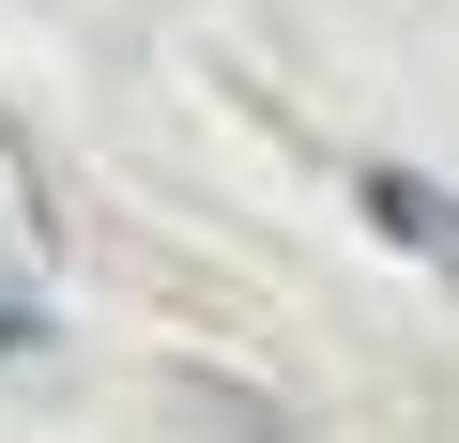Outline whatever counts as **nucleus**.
Returning a JSON list of instances; mask_svg holds the SVG:
<instances>
[{
  "mask_svg": "<svg viewBox=\"0 0 459 443\" xmlns=\"http://www.w3.org/2000/svg\"><path fill=\"white\" fill-rule=\"evenodd\" d=\"M352 214H368L398 260H429V276L459 291V183H429V168H383V153H368V168H352Z\"/></svg>",
  "mask_w": 459,
  "mask_h": 443,
  "instance_id": "nucleus-1",
  "label": "nucleus"
},
{
  "mask_svg": "<svg viewBox=\"0 0 459 443\" xmlns=\"http://www.w3.org/2000/svg\"><path fill=\"white\" fill-rule=\"evenodd\" d=\"M62 352V260L0 230V367H47Z\"/></svg>",
  "mask_w": 459,
  "mask_h": 443,
  "instance_id": "nucleus-2",
  "label": "nucleus"
},
{
  "mask_svg": "<svg viewBox=\"0 0 459 443\" xmlns=\"http://www.w3.org/2000/svg\"><path fill=\"white\" fill-rule=\"evenodd\" d=\"M0 230L47 245V183H31V153H16V138H0ZM47 260H62V245H47Z\"/></svg>",
  "mask_w": 459,
  "mask_h": 443,
  "instance_id": "nucleus-3",
  "label": "nucleus"
}]
</instances>
